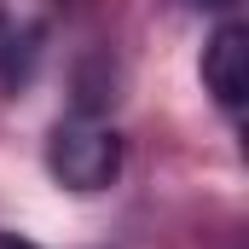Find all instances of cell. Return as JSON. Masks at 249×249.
I'll return each instance as SVG.
<instances>
[{"mask_svg":"<svg viewBox=\"0 0 249 249\" xmlns=\"http://www.w3.org/2000/svg\"><path fill=\"white\" fill-rule=\"evenodd\" d=\"M47 168L70 191H105L116 180V168H122V139H116V127L93 122V116L58 122L53 145H47Z\"/></svg>","mask_w":249,"mask_h":249,"instance_id":"6da1fadb","label":"cell"},{"mask_svg":"<svg viewBox=\"0 0 249 249\" xmlns=\"http://www.w3.org/2000/svg\"><path fill=\"white\" fill-rule=\"evenodd\" d=\"M0 249H35V244H23V238H6V232H0Z\"/></svg>","mask_w":249,"mask_h":249,"instance_id":"3957f363","label":"cell"},{"mask_svg":"<svg viewBox=\"0 0 249 249\" xmlns=\"http://www.w3.org/2000/svg\"><path fill=\"white\" fill-rule=\"evenodd\" d=\"M191 6H209V12H220V6H232V0H191Z\"/></svg>","mask_w":249,"mask_h":249,"instance_id":"277c9868","label":"cell"},{"mask_svg":"<svg viewBox=\"0 0 249 249\" xmlns=\"http://www.w3.org/2000/svg\"><path fill=\"white\" fill-rule=\"evenodd\" d=\"M203 87L226 110H238L249 99V29L244 23H220L209 35V47H203Z\"/></svg>","mask_w":249,"mask_h":249,"instance_id":"7a4b0ae2","label":"cell"}]
</instances>
